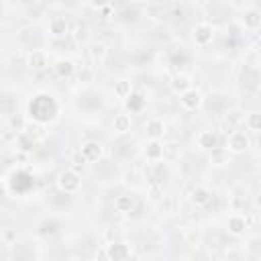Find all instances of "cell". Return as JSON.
<instances>
[{"mask_svg": "<svg viewBox=\"0 0 261 261\" xmlns=\"http://www.w3.org/2000/svg\"><path fill=\"white\" fill-rule=\"evenodd\" d=\"M230 151L226 149V147H214V149H210V163L212 165H216V167H222V165H226V163H230Z\"/></svg>", "mask_w": 261, "mask_h": 261, "instance_id": "obj_18", "label": "cell"}, {"mask_svg": "<svg viewBox=\"0 0 261 261\" xmlns=\"http://www.w3.org/2000/svg\"><path fill=\"white\" fill-rule=\"evenodd\" d=\"M94 80V69L92 67H82L80 69V82H92Z\"/></svg>", "mask_w": 261, "mask_h": 261, "instance_id": "obj_28", "label": "cell"}, {"mask_svg": "<svg viewBox=\"0 0 261 261\" xmlns=\"http://www.w3.org/2000/svg\"><path fill=\"white\" fill-rule=\"evenodd\" d=\"M55 73L59 75V77H69V75H73V71H75V65H73V61L71 59H59V61H55Z\"/></svg>", "mask_w": 261, "mask_h": 261, "instance_id": "obj_24", "label": "cell"}, {"mask_svg": "<svg viewBox=\"0 0 261 261\" xmlns=\"http://www.w3.org/2000/svg\"><path fill=\"white\" fill-rule=\"evenodd\" d=\"M255 206H257V208H261V192L255 196Z\"/></svg>", "mask_w": 261, "mask_h": 261, "instance_id": "obj_34", "label": "cell"}, {"mask_svg": "<svg viewBox=\"0 0 261 261\" xmlns=\"http://www.w3.org/2000/svg\"><path fill=\"white\" fill-rule=\"evenodd\" d=\"M169 88L179 96V94H184L186 90L192 88V77H190L188 73H175V75L169 80Z\"/></svg>", "mask_w": 261, "mask_h": 261, "instance_id": "obj_14", "label": "cell"}, {"mask_svg": "<svg viewBox=\"0 0 261 261\" xmlns=\"http://www.w3.org/2000/svg\"><path fill=\"white\" fill-rule=\"evenodd\" d=\"M55 230H57V224H55L53 220H45V222L41 224V228H39V234L45 237V239H49V237L55 234Z\"/></svg>", "mask_w": 261, "mask_h": 261, "instance_id": "obj_26", "label": "cell"}, {"mask_svg": "<svg viewBox=\"0 0 261 261\" xmlns=\"http://www.w3.org/2000/svg\"><path fill=\"white\" fill-rule=\"evenodd\" d=\"M57 110H59V108H57L55 98H53L51 94H47V92L35 94V96L29 100V106H27L29 116H31L35 122H39V124H45V122L55 120Z\"/></svg>", "mask_w": 261, "mask_h": 261, "instance_id": "obj_1", "label": "cell"}, {"mask_svg": "<svg viewBox=\"0 0 261 261\" xmlns=\"http://www.w3.org/2000/svg\"><path fill=\"white\" fill-rule=\"evenodd\" d=\"M147 139H161L165 135V122L161 118H149L145 124Z\"/></svg>", "mask_w": 261, "mask_h": 261, "instance_id": "obj_17", "label": "cell"}, {"mask_svg": "<svg viewBox=\"0 0 261 261\" xmlns=\"http://www.w3.org/2000/svg\"><path fill=\"white\" fill-rule=\"evenodd\" d=\"M86 53H88V57H90V61H92L94 65H102L104 59H106V55H108V49H106L102 43H94V45H90V47L86 49Z\"/></svg>", "mask_w": 261, "mask_h": 261, "instance_id": "obj_19", "label": "cell"}, {"mask_svg": "<svg viewBox=\"0 0 261 261\" xmlns=\"http://www.w3.org/2000/svg\"><path fill=\"white\" fill-rule=\"evenodd\" d=\"M239 120H241V116H239V112H237V110H232V112H228V114H226V124L230 122V126H234Z\"/></svg>", "mask_w": 261, "mask_h": 261, "instance_id": "obj_31", "label": "cell"}, {"mask_svg": "<svg viewBox=\"0 0 261 261\" xmlns=\"http://www.w3.org/2000/svg\"><path fill=\"white\" fill-rule=\"evenodd\" d=\"M57 186L63 194L67 196H73L82 190V175L75 171V169H63L59 175H57Z\"/></svg>", "mask_w": 261, "mask_h": 261, "instance_id": "obj_2", "label": "cell"}, {"mask_svg": "<svg viewBox=\"0 0 261 261\" xmlns=\"http://www.w3.org/2000/svg\"><path fill=\"white\" fill-rule=\"evenodd\" d=\"M130 126H133V120H130V114H128V112H118V114H114V118H112V128H114L116 133L124 135V133L130 130Z\"/></svg>", "mask_w": 261, "mask_h": 261, "instance_id": "obj_20", "label": "cell"}, {"mask_svg": "<svg viewBox=\"0 0 261 261\" xmlns=\"http://www.w3.org/2000/svg\"><path fill=\"white\" fill-rule=\"evenodd\" d=\"M249 147H251V141H249V135L245 130H230L228 133V137H226V149L232 155H241Z\"/></svg>", "mask_w": 261, "mask_h": 261, "instance_id": "obj_3", "label": "cell"}, {"mask_svg": "<svg viewBox=\"0 0 261 261\" xmlns=\"http://www.w3.org/2000/svg\"><path fill=\"white\" fill-rule=\"evenodd\" d=\"M112 92H114L116 98L126 100V98L133 94V84H130L128 80H116L114 86H112Z\"/></svg>", "mask_w": 261, "mask_h": 261, "instance_id": "obj_23", "label": "cell"}, {"mask_svg": "<svg viewBox=\"0 0 261 261\" xmlns=\"http://www.w3.org/2000/svg\"><path fill=\"white\" fill-rule=\"evenodd\" d=\"M102 155H104V147H102V143H98V141H86V143L80 147V157H82L84 161H88V163L100 161Z\"/></svg>", "mask_w": 261, "mask_h": 261, "instance_id": "obj_5", "label": "cell"}, {"mask_svg": "<svg viewBox=\"0 0 261 261\" xmlns=\"http://www.w3.org/2000/svg\"><path fill=\"white\" fill-rule=\"evenodd\" d=\"M247 245H249V249H251V251L261 249V237H251V239L247 241Z\"/></svg>", "mask_w": 261, "mask_h": 261, "instance_id": "obj_32", "label": "cell"}, {"mask_svg": "<svg viewBox=\"0 0 261 261\" xmlns=\"http://www.w3.org/2000/svg\"><path fill=\"white\" fill-rule=\"evenodd\" d=\"M27 65H29L31 69H35V71H41V69H45V67L49 65V57H47L45 51L33 49V51L27 55Z\"/></svg>", "mask_w": 261, "mask_h": 261, "instance_id": "obj_12", "label": "cell"}, {"mask_svg": "<svg viewBox=\"0 0 261 261\" xmlns=\"http://www.w3.org/2000/svg\"><path fill=\"white\" fill-rule=\"evenodd\" d=\"M226 230H228V234H232V237H243L245 230H247V218H245L243 214H239V212L230 214V216L226 218Z\"/></svg>", "mask_w": 261, "mask_h": 261, "instance_id": "obj_8", "label": "cell"}, {"mask_svg": "<svg viewBox=\"0 0 261 261\" xmlns=\"http://www.w3.org/2000/svg\"><path fill=\"white\" fill-rule=\"evenodd\" d=\"M10 126L14 128V130H18V133H22L24 130V122H22V118L20 116H10Z\"/></svg>", "mask_w": 261, "mask_h": 261, "instance_id": "obj_29", "label": "cell"}, {"mask_svg": "<svg viewBox=\"0 0 261 261\" xmlns=\"http://www.w3.org/2000/svg\"><path fill=\"white\" fill-rule=\"evenodd\" d=\"M104 255L110 261H124V259H130L133 251L124 243H110V245H106V253Z\"/></svg>", "mask_w": 261, "mask_h": 261, "instance_id": "obj_7", "label": "cell"}, {"mask_svg": "<svg viewBox=\"0 0 261 261\" xmlns=\"http://www.w3.org/2000/svg\"><path fill=\"white\" fill-rule=\"evenodd\" d=\"M241 24L247 31H257L261 29V10L259 8H247L241 16Z\"/></svg>", "mask_w": 261, "mask_h": 261, "instance_id": "obj_11", "label": "cell"}, {"mask_svg": "<svg viewBox=\"0 0 261 261\" xmlns=\"http://www.w3.org/2000/svg\"><path fill=\"white\" fill-rule=\"evenodd\" d=\"M47 29H49V35L53 39H63V37L69 35V22L63 16H53L49 20V27Z\"/></svg>", "mask_w": 261, "mask_h": 261, "instance_id": "obj_10", "label": "cell"}, {"mask_svg": "<svg viewBox=\"0 0 261 261\" xmlns=\"http://www.w3.org/2000/svg\"><path fill=\"white\" fill-rule=\"evenodd\" d=\"M196 143H198L200 149L210 151V149H214V147L218 145V135H216L214 130H202V133L196 137Z\"/></svg>", "mask_w": 261, "mask_h": 261, "instance_id": "obj_21", "label": "cell"}, {"mask_svg": "<svg viewBox=\"0 0 261 261\" xmlns=\"http://www.w3.org/2000/svg\"><path fill=\"white\" fill-rule=\"evenodd\" d=\"M163 159H177V145L175 143H167L163 145Z\"/></svg>", "mask_w": 261, "mask_h": 261, "instance_id": "obj_27", "label": "cell"}, {"mask_svg": "<svg viewBox=\"0 0 261 261\" xmlns=\"http://www.w3.org/2000/svg\"><path fill=\"white\" fill-rule=\"evenodd\" d=\"M192 39H194V43H196L198 47H206V45H210L212 39H214V27L208 24V22H200V24H196V27L192 29Z\"/></svg>", "mask_w": 261, "mask_h": 261, "instance_id": "obj_4", "label": "cell"}, {"mask_svg": "<svg viewBox=\"0 0 261 261\" xmlns=\"http://www.w3.org/2000/svg\"><path fill=\"white\" fill-rule=\"evenodd\" d=\"M114 208L120 214H128V212L135 210V198L130 194H120V196L114 198Z\"/></svg>", "mask_w": 261, "mask_h": 261, "instance_id": "obj_22", "label": "cell"}, {"mask_svg": "<svg viewBox=\"0 0 261 261\" xmlns=\"http://www.w3.org/2000/svg\"><path fill=\"white\" fill-rule=\"evenodd\" d=\"M124 106H126V112H143V108L147 106V98L143 92H135L124 100Z\"/></svg>", "mask_w": 261, "mask_h": 261, "instance_id": "obj_13", "label": "cell"}, {"mask_svg": "<svg viewBox=\"0 0 261 261\" xmlns=\"http://www.w3.org/2000/svg\"><path fill=\"white\" fill-rule=\"evenodd\" d=\"M143 155H145V159L149 163L163 159V143L159 139H147V143L143 147Z\"/></svg>", "mask_w": 261, "mask_h": 261, "instance_id": "obj_9", "label": "cell"}, {"mask_svg": "<svg viewBox=\"0 0 261 261\" xmlns=\"http://www.w3.org/2000/svg\"><path fill=\"white\" fill-rule=\"evenodd\" d=\"M190 200H192L196 206H208L210 200H212V192H210L206 186H196V188L190 192Z\"/></svg>", "mask_w": 261, "mask_h": 261, "instance_id": "obj_16", "label": "cell"}, {"mask_svg": "<svg viewBox=\"0 0 261 261\" xmlns=\"http://www.w3.org/2000/svg\"><path fill=\"white\" fill-rule=\"evenodd\" d=\"M169 175V165L167 159H159V161H151V179L161 184L163 179H167Z\"/></svg>", "mask_w": 261, "mask_h": 261, "instance_id": "obj_15", "label": "cell"}, {"mask_svg": "<svg viewBox=\"0 0 261 261\" xmlns=\"http://www.w3.org/2000/svg\"><path fill=\"white\" fill-rule=\"evenodd\" d=\"M245 126H247V130L261 133V110L249 112V114L245 116Z\"/></svg>", "mask_w": 261, "mask_h": 261, "instance_id": "obj_25", "label": "cell"}, {"mask_svg": "<svg viewBox=\"0 0 261 261\" xmlns=\"http://www.w3.org/2000/svg\"><path fill=\"white\" fill-rule=\"evenodd\" d=\"M179 104L186 108V110H198L202 104H204V94L198 90V88H190L186 90L184 94H179Z\"/></svg>", "mask_w": 261, "mask_h": 261, "instance_id": "obj_6", "label": "cell"}, {"mask_svg": "<svg viewBox=\"0 0 261 261\" xmlns=\"http://www.w3.org/2000/svg\"><path fill=\"white\" fill-rule=\"evenodd\" d=\"M88 4H90L94 10H102L104 6H108V4H110V0H88Z\"/></svg>", "mask_w": 261, "mask_h": 261, "instance_id": "obj_30", "label": "cell"}, {"mask_svg": "<svg viewBox=\"0 0 261 261\" xmlns=\"http://www.w3.org/2000/svg\"><path fill=\"white\" fill-rule=\"evenodd\" d=\"M10 239H16V234H14L10 228H6V230H4V241H10Z\"/></svg>", "mask_w": 261, "mask_h": 261, "instance_id": "obj_33", "label": "cell"}]
</instances>
